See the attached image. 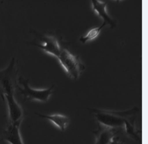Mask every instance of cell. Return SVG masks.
<instances>
[{
    "label": "cell",
    "instance_id": "cell-1",
    "mask_svg": "<svg viewBox=\"0 0 148 144\" xmlns=\"http://www.w3.org/2000/svg\"><path fill=\"white\" fill-rule=\"evenodd\" d=\"M94 112L98 123L109 128H116L125 126L126 122L135 119L136 114L139 112L138 107L125 111H113V110L90 109Z\"/></svg>",
    "mask_w": 148,
    "mask_h": 144
},
{
    "label": "cell",
    "instance_id": "cell-2",
    "mask_svg": "<svg viewBox=\"0 0 148 144\" xmlns=\"http://www.w3.org/2000/svg\"><path fill=\"white\" fill-rule=\"evenodd\" d=\"M17 73L15 58L13 57L8 68L0 71V95L3 98L15 95V89L18 85L16 82Z\"/></svg>",
    "mask_w": 148,
    "mask_h": 144
},
{
    "label": "cell",
    "instance_id": "cell-3",
    "mask_svg": "<svg viewBox=\"0 0 148 144\" xmlns=\"http://www.w3.org/2000/svg\"><path fill=\"white\" fill-rule=\"evenodd\" d=\"M68 75L74 80H76L85 69V66L77 55L71 53L68 50L62 48L57 57Z\"/></svg>",
    "mask_w": 148,
    "mask_h": 144
},
{
    "label": "cell",
    "instance_id": "cell-4",
    "mask_svg": "<svg viewBox=\"0 0 148 144\" xmlns=\"http://www.w3.org/2000/svg\"><path fill=\"white\" fill-rule=\"evenodd\" d=\"M18 82L20 84H22L23 88H21L20 86L18 85L16 89L21 95H23L25 100L46 102L53 93L54 85L46 89H34L28 85V82H29L28 79L25 80L23 77H20L18 79Z\"/></svg>",
    "mask_w": 148,
    "mask_h": 144
},
{
    "label": "cell",
    "instance_id": "cell-5",
    "mask_svg": "<svg viewBox=\"0 0 148 144\" xmlns=\"http://www.w3.org/2000/svg\"><path fill=\"white\" fill-rule=\"evenodd\" d=\"M41 43H31V44L36 46L46 52V53L50 54L53 56L58 57L61 53V48L59 42L56 38L51 36L40 35Z\"/></svg>",
    "mask_w": 148,
    "mask_h": 144
},
{
    "label": "cell",
    "instance_id": "cell-6",
    "mask_svg": "<svg viewBox=\"0 0 148 144\" xmlns=\"http://www.w3.org/2000/svg\"><path fill=\"white\" fill-rule=\"evenodd\" d=\"M116 132V128H109L98 123V129L94 132L95 136V144H110Z\"/></svg>",
    "mask_w": 148,
    "mask_h": 144
},
{
    "label": "cell",
    "instance_id": "cell-7",
    "mask_svg": "<svg viewBox=\"0 0 148 144\" xmlns=\"http://www.w3.org/2000/svg\"><path fill=\"white\" fill-rule=\"evenodd\" d=\"M21 122L9 123L3 132V140L10 144H23L19 127Z\"/></svg>",
    "mask_w": 148,
    "mask_h": 144
},
{
    "label": "cell",
    "instance_id": "cell-8",
    "mask_svg": "<svg viewBox=\"0 0 148 144\" xmlns=\"http://www.w3.org/2000/svg\"><path fill=\"white\" fill-rule=\"evenodd\" d=\"M92 5L94 11L99 17L103 19L104 23L109 25L112 28L116 27L115 21L109 15L107 11V2L93 0L92 1Z\"/></svg>",
    "mask_w": 148,
    "mask_h": 144
},
{
    "label": "cell",
    "instance_id": "cell-9",
    "mask_svg": "<svg viewBox=\"0 0 148 144\" xmlns=\"http://www.w3.org/2000/svg\"><path fill=\"white\" fill-rule=\"evenodd\" d=\"M36 114H37L40 117L49 120V121L53 123L57 127H58L62 132L65 130L66 126L68 125L69 122V118L63 114H54L51 115H44L38 113H36Z\"/></svg>",
    "mask_w": 148,
    "mask_h": 144
},
{
    "label": "cell",
    "instance_id": "cell-10",
    "mask_svg": "<svg viewBox=\"0 0 148 144\" xmlns=\"http://www.w3.org/2000/svg\"><path fill=\"white\" fill-rule=\"evenodd\" d=\"M106 25V23H103V24L100 26V27L92 28V29L88 31L85 35H84L82 37H80V41L82 43H83V44H85V43H86L88 41H90V40L95 39V38L99 35L101 29Z\"/></svg>",
    "mask_w": 148,
    "mask_h": 144
},
{
    "label": "cell",
    "instance_id": "cell-11",
    "mask_svg": "<svg viewBox=\"0 0 148 144\" xmlns=\"http://www.w3.org/2000/svg\"><path fill=\"white\" fill-rule=\"evenodd\" d=\"M110 144H126L124 142H123V141H121L120 140V139H119V137H114V138H113V141H111V143Z\"/></svg>",
    "mask_w": 148,
    "mask_h": 144
}]
</instances>
